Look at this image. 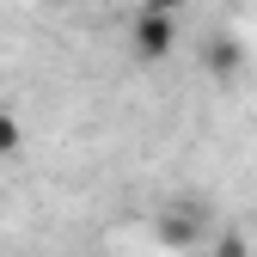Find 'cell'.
<instances>
[{"label":"cell","instance_id":"7","mask_svg":"<svg viewBox=\"0 0 257 257\" xmlns=\"http://www.w3.org/2000/svg\"><path fill=\"white\" fill-rule=\"evenodd\" d=\"M61 7H86V0H61Z\"/></svg>","mask_w":257,"mask_h":257},{"label":"cell","instance_id":"3","mask_svg":"<svg viewBox=\"0 0 257 257\" xmlns=\"http://www.w3.org/2000/svg\"><path fill=\"white\" fill-rule=\"evenodd\" d=\"M25 147V128H19V116L13 110H0V159H7V153H19Z\"/></svg>","mask_w":257,"mask_h":257},{"label":"cell","instance_id":"2","mask_svg":"<svg viewBox=\"0 0 257 257\" xmlns=\"http://www.w3.org/2000/svg\"><path fill=\"white\" fill-rule=\"evenodd\" d=\"M233 68H239V43H227V37H214V43H208V74H214V80H227Z\"/></svg>","mask_w":257,"mask_h":257},{"label":"cell","instance_id":"4","mask_svg":"<svg viewBox=\"0 0 257 257\" xmlns=\"http://www.w3.org/2000/svg\"><path fill=\"white\" fill-rule=\"evenodd\" d=\"M159 239H166V245H190V239H196V227H190V220H178V214H166Z\"/></svg>","mask_w":257,"mask_h":257},{"label":"cell","instance_id":"6","mask_svg":"<svg viewBox=\"0 0 257 257\" xmlns=\"http://www.w3.org/2000/svg\"><path fill=\"white\" fill-rule=\"evenodd\" d=\"M214 257H245V245H239V239H220V251H214Z\"/></svg>","mask_w":257,"mask_h":257},{"label":"cell","instance_id":"5","mask_svg":"<svg viewBox=\"0 0 257 257\" xmlns=\"http://www.w3.org/2000/svg\"><path fill=\"white\" fill-rule=\"evenodd\" d=\"M141 7H153V13H184V0H141Z\"/></svg>","mask_w":257,"mask_h":257},{"label":"cell","instance_id":"1","mask_svg":"<svg viewBox=\"0 0 257 257\" xmlns=\"http://www.w3.org/2000/svg\"><path fill=\"white\" fill-rule=\"evenodd\" d=\"M128 43H135L141 61H166V55L178 49V13H153V7H141L135 25H128Z\"/></svg>","mask_w":257,"mask_h":257}]
</instances>
